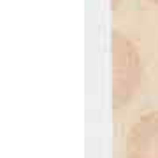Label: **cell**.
<instances>
[{
    "instance_id": "obj_1",
    "label": "cell",
    "mask_w": 158,
    "mask_h": 158,
    "mask_svg": "<svg viewBox=\"0 0 158 158\" xmlns=\"http://www.w3.org/2000/svg\"><path fill=\"white\" fill-rule=\"evenodd\" d=\"M128 158H158V118L134 128L128 141Z\"/></svg>"
}]
</instances>
